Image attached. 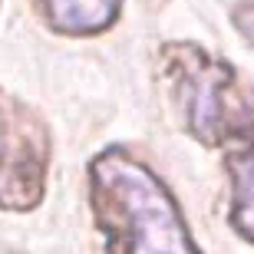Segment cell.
Returning a JSON list of instances; mask_svg holds the SVG:
<instances>
[{"mask_svg":"<svg viewBox=\"0 0 254 254\" xmlns=\"http://www.w3.org/2000/svg\"><path fill=\"white\" fill-rule=\"evenodd\" d=\"M155 83L198 145L235 149L254 139V83L228 60L191 40H165L155 50Z\"/></svg>","mask_w":254,"mask_h":254,"instance_id":"7a4b0ae2","label":"cell"},{"mask_svg":"<svg viewBox=\"0 0 254 254\" xmlns=\"http://www.w3.org/2000/svg\"><path fill=\"white\" fill-rule=\"evenodd\" d=\"M0 254H23V251H13V248H0Z\"/></svg>","mask_w":254,"mask_h":254,"instance_id":"52a82bcc","label":"cell"},{"mask_svg":"<svg viewBox=\"0 0 254 254\" xmlns=\"http://www.w3.org/2000/svg\"><path fill=\"white\" fill-rule=\"evenodd\" d=\"M53 132L37 106L0 86V208L37 211L50 189Z\"/></svg>","mask_w":254,"mask_h":254,"instance_id":"3957f363","label":"cell"},{"mask_svg":"<svg viewBox=\"0 0 254 254\" xmlns=\"http://www.w3.org/2000/svg\"><path fill=\"white\" fill-rule=\"evenodd\" d=\"M228 225L241 241L254 248V139L228 149Z\"/></svg>","mask_w":254,"mask_h":254,"instance_id":"5b68a950","label":"cell"},{"mask_svg":"<svg viewBox=\"0 0 254 254\" xmlns=\"http://www.w3.org/2000/svg\"><path fill=\"white\" fill-rule=\"evenodd\" d=\"M0 7H3V0H0Z\"/></svg>","mask_w":254,"mask_h":254,"instance_id":"ba28073f","label":"cell"},{"mask_svg":"<svg viewBox=\"0 0 254 254\" xmlns=\"http://www.w3.org/2000/svg\"><path fill=\"white\" fill-rule=\"evenodd\" d=\"M231 23L241 37L254 47V0H238L231 7Z\"/></svg>","mask_w":254,"mask_h":254,"instance_id":"8992f818","label":"cell"},{"mask_svg":"<svg viewBox=\"0 0 254 254\" xmlns=\"http://www.w3.org/2000/svg\"><path fill=\"white\" fill-rule=\"evenodd\" d=\"M30 7L50 33L69 40L103 37L123 17V0H30Z\"/></svg>","mask_w":254,"mask_h":254,"instance_id":"277c9868","label":"cell"},{"mask_svg":"<svg viewBox=\"0 0 254 254\" xmlns=\"http://www.w3.org/2000/svg\"><path fill=\"white\" fill-rule=\"evenodd\" d=\"M86 198L103 254H201L179 198L126 145H109L89 159Z\"/></svg>","mask_w":254,"mask_h":254,"instance_id":"6da1fadb","label":"cell"}]
</instances>
